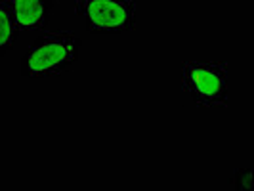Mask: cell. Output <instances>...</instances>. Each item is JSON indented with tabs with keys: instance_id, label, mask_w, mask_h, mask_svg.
I'll use <instances>...</instances> for the list:
<instances>
[{
	"instance_id": "6da1fadb",
	"label": "cell",
	"mask_w": 254,
	"mask_h": 191,
	"mask_svg": "<svg viewBox=\"0 0 254 191\" xmlns=\"http://www.w3.org/2000/svg\"><path fill=\"white\" fill-rule=\"evenodd\" d=\"M80 38L69 31H46L27 48L21 58V75L27 78H48L62 75L76 64Z\"/></svg>"
},
{
	"instance_id": "7a4b0ae2",
	"label": "cell",
	"mask_w": 254,
	"mask_h": 191,
	"mask_svg": "<svg viewBox=\"0 0 254 191\" xmlns=\"http://www.w3.org/2000/svg\"><path fill=\"white\" fill-rule=\"evenodd\" d=\"M184 92L199 107H226L229 100V67L226 62L188 60L180 69Z\"/></svg>"
},
{
	"instance_id": "3957f363",
	"label": "cell",
	"mask_w": 254,
	"mask_h": 191,
	"mask_svg": "<svg viewBox=\"0 0 254 191\" xmlns=\"http://www.w3.org/2000/svg\"><path fill=\"white\" fill-rule=\"evenodd\" d=\"M136 0H75V13L92 35H123L136 27Z\"/></svg>"
},
{
	"instance_id": "277c9868",
	"label": "cell",
	"mask_w": 254,
	"mask_h": 191,
	"mask_svg": "<svg viewBox=\"0 0 254 191\" xmlns=\"http://www.w3.org/2000/svg\"><path fill=\"white\" fill-rule=\"evenodd\" d=\"M19 31H42L48 25L54 2L52 0H6Z\"/></svg>"
},
{
	"instance_id": "5b68a950",
	"label": "cell",
	"mask_w": 254,
	"mask_h": 191,
	"mask_svg": "<svg viewBox=\"0 0 254 191\" xmlns=\"http://www.w3.org/2000/svg\"><path fill=\"white\" fill-rule=\"evenodd\" d=\"M19 27L15 23L12 10L6 0H0V58H4L13 48Z\"/></svg>"
},
{
	"instance_id": "8992f818",
	"label": "cell",
	"mask_w": 254,
	"mask_h": 191,
	"mask_svg": "<svg viewBox=\"0 0 254 191\" xmlns=\"http://www.w3.org/2000/svg\"><path fill=\"white\" fill-rule=\"evenodd\" d=\"M233 188L237 191H254V182H253V168H239L233 176Z\"/></svg>"
},
{
	"instance_id": "52a82bcc",
	"label": "cell",
	"mask_w": 254,
	"mask_h": 191,
	"mask_svg": "<svg viewBox=\"0 0 254 191\" xmlns=\"http://www.w3.org/2000/svg\"><path fill=\"white\" fill-rule=\"evenodd\" d=\"M220 2H233V0H220Z\"/></svg>"
}]
</instances>
